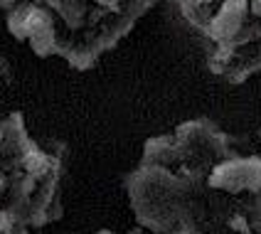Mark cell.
Returning a JSON list of instances; mask_svg holds the SVG:
<instances>
[{"mask_svg": "<svg viewBox=\"0 0 261 234\" xmlns=\"http://www.w3.org/2000/svg\"><path fill=\"white\" fill-rule=\"evenodd\" d=\"M259 138H261V131H259Z\"/></svg>", "mask_w": 261, "mask_h": 234, "instance_id": "cell-11", "label": "cell"}, {"mask_svg": "<svg viewBox=\"0 0 261 234\" xmlns=\"http://www.w3.org/2000/svg\"><path fill=\"white\" fill-rule=\"evenodd\" d=\"M13 82V69H10V64H8V59L0 57V91L8 87Z\"/></svg>", "mask_w": 261, "mask_h": 234, "instance_id": "cell-8", "label": "cell"}, {"mask_svg": "<svg viewBox=\"0 0 261 234\" xmlns=\"http://www.w3.org/2000/svg\"><path fill=\"white\" fill-rule=\"evenodd\" d=\"M210 190L242 195L261 188V155H232L210 168L204 177Z\"/></svg>", "mask_w": 261, "mask_h": 234, "instance_id": "cell-5", "label": "cell"}, {"mask_svg": "<svg viewBox=\"0 0 261 234\" xmlns=\"http://www.w3.org/2000/svg\"><path fill=\"white\" fill-rule=\"evenodd\" d=\"M0 141H3V123H0Z\"/></svg>", "mask_w": 261, "mask_h": 234, "instance_id": "cell-10", "label": "cell"}, {"mask_svg": "<svg viewBox=\"0 0 261 234\" xmlns=\"http://www.w3.org/2000/svg\"><path fill=\"white\" fill-rule=\"evenodd\" d=\"M96 234H114V232H109V229H101V232H96Z\"/></svg>", "mask_w": 261, "mask_h": 234, "instance_id": "cell-9", "label": "cell"}, {"mask_svg": "<svg viewBox=\"0 0 261 234\" xmlns=\"http://www.w3.org/2000/svg\"><path fill=\"white\" fill-rule=\"evenodd\" d=\"M175 141L180 146L182 161L202 168L210 173L212 165L224 158H232V136L224 133L215 121L210 118H192L175 128Z\"/></svg>", "mask_w": 261, "mask_h": 234, "instance_id": "cell-3", "label": "cell"}, {"mask_svg": "<svg viewBox=\"0 0 261 234\" xmlns=\"http://www.w3.org/2000/svg\"><path fill=\"white\" fill-rule=\"evenodd\" d=\"M237 200L242 202V207L247 210V215L251 220L261 222V188L251 192H242V195H237Z\"/></svg>", "mask_w": 261, "mask_h": 234, "instance_id": "cell-7", "label": "cell"}, {"mask_svg": "<svg viewBox=\"0 0 261 234\" xmlns=\"http://www.w3.org/2000/svg\"><path fill=\"white\" fill-rule=\"evenodd\" d=\"M8 30L15 40L28 42L37 57H55L57 55V20L40 3H17L8 10Z\"/></svg>", "mask_w": 261, "mask_h": 234, "instance_id": "cell-4", "label": "cell"}, {"mask_svg": "<svg viewBox=\"0 0 261 234\" xmlns=\"http://www.w3.org/2000/svg\"><path fill=\"white\" fill-rule=\"evenodd\" d=\"M204 177L207 170L185 163L182 155L170 168L141 163L126 177L130 210L138 224L155 234H170L202 195Z\"/></svg>", "mask_w": 261, "mask_h": 234, "instance_id": "cell-1", "label": "cell"}, {"mask_svg": "<svg viewBox=\"0 0 261 234\" xmlns=\"http://www.w3.org/2000/svg\"><path fill=\"white\" fill-rule=\"evenodd\" d=\"M249 25V0H222L217 10L210 13L204 25V37L217 47L232 44Z\"/></svg>", "mask_w": 261, "mask_h": 234, "instance_id": "cell-6", "label": "cell"}, {"mask_svg": "<svg viewBox=\"0 0 261 234\" xmlns=\"http://www.w3.org/2000/svg\"><path fill=\"white\" fill-rule=\"evenodd\" d=\"M170 234H261V222L251 220L234 195L204 185L190 215Z\"/></svg>", "mask_w": 261, "mask_h": 234, "instance_id": "cell-2", "label": "cell"}]
</instances>
